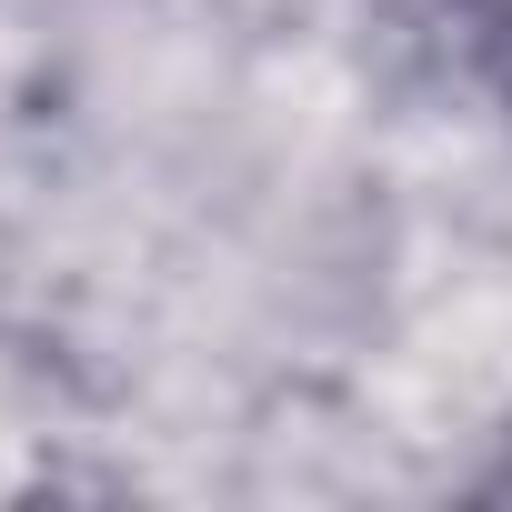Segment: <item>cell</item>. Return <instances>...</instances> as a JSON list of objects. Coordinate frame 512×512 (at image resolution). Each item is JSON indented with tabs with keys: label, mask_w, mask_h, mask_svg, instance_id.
Instances as JSON below:
<instances>
[{
	"label": "cell",
	"mask_w": 512,
	"mask_h": 512,
	"mask_svg": "<svg viewBox=\"0 0 512 512\" xmlns=\"http://www.w3.org/2000/svg\"><path fill=\"white\" fill-rule=\"evenodd\" d=\"M472 502H512V422H502V442H492V462L472 472Z\"/></svg>",
	"instance_id": "7a4b0ae2"
},
{
	"label": "cell",
	"mask_w": 512,
	"mask_h": 512,
	"mask_svg": "<svg viewBox=\"0 0 512 512\" xmlns=\"http://www.w3.org/2000/svg\"><path fill=\"white\" fill-rule=\"evenodd\" d=\"M492 111L512 121V51H502V71H492Z\"/></svg>",
	"instance_id": "3957f363"
},
{
	"label": "cell",
	"mask_w": 512,
	"mask_h": 512,
	"mask_svg": "<svg viewBox=\"0 0 512 512\" xmlns=\"http://www.w3.org/2000/svg\"><path fill=\"white\" fill-rule=\"evenodd\" d=\"M362 41L412 91H492L512 51V0H352Z\"/></svg>",
	"instance_id": "6da1fadb"
}]
</instances>
